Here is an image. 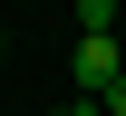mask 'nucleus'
Returning <instances> with one entry per match:
<instances>
[{"mask_svg": "<svg viewBox=\"0 0 126 116\" xmlns=\"http://www.w3.org/2000/svg\"><path fill=\"white\" fill-rule=\"evenodd\" d=\"M116 77H126V49H116V39H78V87H87V106L107 97Z\"/></svg>", "mask_w": 126, "mask_h": 116, "instance_id": "1", "label": "nucleus"}, {"mask_svg": "<svg viewBox=\"0 0 126 116\" xmlns=\"http://www.w3.org/2000/svg\"><path fill=\"white\" fill-rule=\"evenodd\" d=\"M78 39H116V0H78Z\"/></svg>", "mask_w": 126, "mask_h": 116, "instance_id": "2", "label": "nucleus"}, {"mask_svg": "<svg viewBox=\"0 0 126 116\" xmlns=\"http://www.w3.org/2000/svg\"><path fill=\"white\" fill-rule=\"evenodd\" d=\"M97 106H107V116H126V77H116V87H107V97H97Z\"/></svg>", "mask_w": 126, "mask_h": 116, "instance_id": "3", "label": "nucleus"}, {"mask_svg": "<svg viewBox=\"0 0 126 116\" xmlns=\"http://www.w3.org/2000/svg\"><path fill=\"white\" fill-rule=\"evenodd\" d=\"M0 58H10V29H0Z\"/></svg>", "mask_w": 126, "mask_h": 116, "instance_id": "4", "label": "nucleus"}, {"mask_svg": "<svg viewBox=\"0 0 126 116\" xmlns=\"http://www.w3.org/2000/svg\"><path fill=\"white\" fill-rule=\"evenodd\" d=\"M78 116H107V106H78Z\"/></svg>", "mask_w": 126, "mask_h": 116, "instance_id": "5", "label": "nucleus"}]
</instances>
